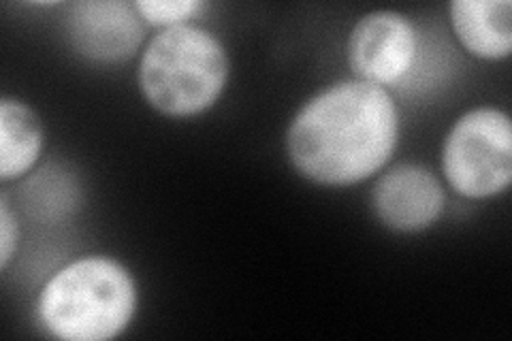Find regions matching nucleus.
Instances as JSON below:
<instances>
[{"label": "nucleus", "mask_w": 512, "mask_h": 341, "mask_svg": "<svg viewBox=\"0 0 512 341\" xmlns=\"http://www.w3.org/2000/svg\"><path fill=\"white\" fill-rule=\"evenodd\" d=\"M286 156L312 184L348 188L389 165L399 145V109L387 88L344 79L316 92L286 128Z\"/></svg>", "instance_id": "nucleus-1"}, {"label": "nucleus", "mask_w": 512, "mask_h": 341, "mask_svg": "<svg viewBox=\"0 0 512 341\" xmlns=\"http://www.w3.org/2000/svg\"><path fill=\"white\" fill-rule=\"evenodd\" d=\"M45 143L43 122L28 103L0 99V180L13 182L28 175L41 158Z\"/></svg>", "instance_id": "nucleus-9"}, {"label": "nucleus", "mask_w": 512, "mask_h": 341, "mask_svg": "<svg viewBox=\"0 0 512 341\" xmlns=\"http://www.w3.org/2000/svg\"><path fill=\"white\" fill-rule=\"evenodd\" d=\"M442 175L457 194L493 199L512 182V122L504 109L476 107L451 126L442 143Z\"/></svg>", "instance_id": "nucleus-4"}, {"label": "nucleus", "mask_w": 512, "mask_h": 341, "mask_svg": "<svg viewBox=\"0 0 512 341\" xmlns=\"http://www.w3.org/2000/svg\"><path fill=\"white\" fill-rule=\"evenodd\" d=\"M459 45L480 60H506L512 54L510 0H455L448 7Z\"/></svg>", "instance_id": "nucleus-8"}, {"label": "nucleus", "mask_w": 512, "mask_h": 341, "mask_svg": "<svg viewBox=\"0 0 512 341\" xmlns=\"http://www.w3.org/2000/svg\"><path fill=\"white\" fill-rule=\"evenodd\" d=\"M20 243V224L7 197L0 199V271H7Z\"/></svg>", "instance_id": "nucleus-11"}, {"label": "nucleus", "mask_w": 512, "mask_h": 341, "mask_svg": "<svg viewBox=\"0 0 512 341\" xmlns=\"http://www.w3.org/2000/svg\"><path fill=\"white\" fill-rule=\"evenodd\" d=\"M346 56L355 79L380 88L406 79L419 56V32L408 15L393 9L365 13L352 26Z\"/></svg>", "instance_id": "nucleus-5"}, {"label": "nucleus", "mask_w": 512, "mask_h": 341, "mask_svg": "<svg viewBox=\"0 0 512 341\" xmlns=\"http://www.w3.org/2000/svg\"><path fill=\"white\" fill-rule=\"evenodd\" d=\"M370 203L384 229L412 235L438 222L446 205V192L429 167L402 162L378 177Z\"/></svg>", "instance_id": "nucleus-7"}, {"label": "nucleus", "mask_w": 512, "mask_h": 341, "mask_svg": "<svg viewBox=\"0 0 512 341\" xmlns=\"http://www.w3.org/2000/svg\"><path fill=\"white\" fill-rule=\"evenodd\" d=\"M139 303L133 273L109 256H84L58 269L37 299L39 324L62 341H109L131 324Z\"/></svg>", "instance_id": "nucleus-2"}, {"label": "nucleus", "mask_w": 512, "mask_h": 341, "mask_svg": "<svg viewBox=\"0 0 512 341\" xmlns=\"http://www.w3.org/2000/svg\"><path fill=\"white\" fill-rule=\"evenodd\" d=\"M231 58L207 28L178 24L154 35L139 58L137 84L146 103L167 118L210 111L229 84Z\"/></svg>", "instance_id": "nucleus-3"}, {"label": "nucleus", "mask_w": 512, "mask_h": 341, "mask_svg": "<svg viewBox=\"0 0 512 341\" xmlns=\"http://www.w3.org/2000/svg\"><path fill=\"white\" fill-rule=\"evenodd\" d=\"M146 28L135 3L124 0H84L71 5L64 18L75 54L96 64L131 60L146 41Z\"/></svg>", "instance_id": "nucleus-6"}, {"label": "nucleus", "mask_w": 512, "mask_h": 341, "mask_svg": "<svg viewBox=\"0 0 512 341\" xmlns=\"http://www.w3.org/2000/svg\"><path fill=\"white\" fill-rule=\"evenodd\" d=\"M135 9L146 26L163 30L188 24L203 9V3H199V0H137Z\"/></svg>", "instance_id": "nucleus-10"}]
</instances>
